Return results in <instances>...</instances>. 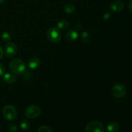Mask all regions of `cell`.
<instances>
[{"label":"cell","instance_id":"d4e9b609","mask_svg":"<svg viewBox=\"0 0 132 132\" xmlns=\"http://www.w3.org/2000/svg\"><path fill=\"white\" fill-rule=\"evenodd\" d=\"M5 2V0H0V5H1V4L4 3Z\"/></svg>","mask_w":132,"mask_h":132},{"label":"cell","instance_id":"ac0fdd59","mask_svg":"<svg viewBox=\"0 0 132 132\" xmlns=\"http://www.w3.org/2000/svg\"><path fill=\"white\" fill-rule=\"evenodd\" d=\"M37 132H52V130L50 128L47 126H42L39 128Z\"/></svg>","mask_w":132,"mask_h":132},{"label":"cell","instance_id":"d6986e66","mask_svg":"<svg viewBox=\"0 0 132 132\" xmlns=\"http://www.w3.org/2000/svg\"><path fill=\"white\" fill-rule=\"evenodd\" d=\"M9 130L10 132H16L18 130V127H17L16 125L14 123H10L8 126Z\"/></svg>","mask_w":132,"mask_h":132},{"label":"cell","instance_id":"cb8c5ba5","mask_svg":"<svg viewBox=\"0 0 132 132\" xmlns=\"http://www.w3.org/2000/svg\"><path fill=\"white\" fill-rule=\"evenodd\" d=\"M76 28H77V29H78V30L81 29V28H82V27H81V25L80 24H76Z\"/></svg>","mask_w":132,"mask_h":132},{"label":"cell","instance_id":"e0dca14e","mask_svg":"<svg viewBox=\"0 0 132 132\" xmlns=\"http://www.w3.org/2000/svg\"><path fill=\"white\" fill-rule=\"evenodd\" d=\"M1 39L5 42H9L11 40V36L8 32H3L1 35Z\"/></svg>","mask_w":132,"mask_h":132},{"label":"cell","instance_id":"9c48e42d","mask_svg":"<svg viewBox=\"0 0 132 132\" xmlns=\"http://www.w3.org/2000/svg\"><path fill=\"white\" fill-rule=\"evenodd\" d=\"M79 37L78 32L74 29H71L67 31L65 34V38L68 41H73L77 39Z\"/></svg>","mask_w":132,"mask_h":132},{"label":"cell","instance_id":"8992f818","mask_svg":"<svg viewBox=\"0 0 132 132\" xmlns=\"http://www.w3.org/2000/svg\"><path fill=\"white\" fill-rule=\"evenodd\" d=\"M3 113L5 118L9 121L14 120L17 117V111L15 107L12 105H6L4 107Z\"/></svg>","mask_w":132,"mask_h":132},{"label":"cell","instance_id":"44dd1931","mask_svg":"<svg viewBox=\"0 0 132 132\" xmlns=\"http://www.w3.org/2000/svg\"><path fill=\"white\" fill-rule=\"evenodd\" d=\"M111 18V15L110 13H106V14H105L104 15V16H103V19H104V20H108V19H110Z\"/></svg>","mask_w":132,"mask_h":132},{"label":"cell","instance_id":"277c9868","mask_svg":"<svg viewBox=\"0 0 132 132\" xmlns=\"http://www.w3.org/2000/svg\"><path fill=\"white\" fill-rule=\"evenodd\" d=\"M24 115L30 119H35L38 117L41 113V110L37 106L30 105L24 109Z\"/></svg>","mask_w":132,"mask_h":132},{"label":"cell","instance_id":"603a6c76","mask_svg":"<svg viewBox=\"0 0 132 132\" xmlns=\"http://www.w3.org/2000/svg\"><path fill=\"white\" fill-rule=\"evenodd\" d=\"M3 56V50L2 48L0 46V60L2 59Z\"/></svg>","mask_w":132,"mask_h":132},{"label":"cell","instance_id":"7a4b0ae2","mask_svg":"<svg viewBox=\"0 0 132 132\" xmlns=\"http://www.w3.org/2000/svg\"><path fill=\"white\" fill-rule=\"evenodd\" d=\"M46 37L48 39L53 43H59L61 40V33L60 30L56 27L49 28L46 32Z\"/></svg>","mask_w":132,"mask_h":132},{"label":"cell","instance_id":"7c38bea8","mask_svg":"<svg viewBox=\"0 0 132 132\" xmlns=\"http://www.w3.org/2000/svg\"><path fill=\"white\" fill-rule=\"evenodd\" d=\"M119 129V125L117 122H112L106 127V132H117Z\"/></svg>","mask_w":132,"mask_h":132},{"label":"cell","instance_id":"3957f363","mask_svg":"<svg viewBox=\"0 0 132 132\" xmlns=\"http://www.w3.org/2000/svg\"><path fill=\"white\" fill-rule=\"evenodd\" d=\"M85 132H104V125L100 121H92L86 126Z\"/></svg>","mask_w":132,"mask_h":132},{"label":"cell","instance_id":"4fadbf2b","mask_svg":"<svg viewBox=\"0 0 132 132\" xmlns=\"http://www.w3.org/2000/svg\"><path fill=\"white\" fill-rule=\"evenodd\" d=\"M68 27H69V22L65 19L59 21L56 25V28L59 30H67Z\"/></svg>","mask_w":132,"mask_h":132},{"label":"cell","instance_id":"52a82bcc","mask_svg":"<svg viewBox=\"0 0 132 132\" xmlns=\"http://www.w3.org/2000/svg\"><path fill=\"white\" fill-rule=\"evenodd\" d=\"M18 47L16 45L12 42H8L5 46L4 53L8 58H12L16 55Z\"/></svg>","mask_w":132,"mask_h":132},{"label":"cell","instance_id":"2e32d148","mask_svg":"<svg viewBox=\"0 0 132 132\" xmlns=\"http://www.w3.org/2000/svg\"><path fill=\"white\" fill-rule=\"evenodd\" d=\"M81 38L83 42L88 43L90 41V39H91V36H90L88 32L84 31V32L81 33Z\"/></svg>","mask_w":132,"mask_h":132},{"label":"cell","instance_id":"8fae6325","mask_svg":"<svg viewBox=\"0 0 132 132\" xmlns=\"http://www.w3.org/2000/svg\"><path fill=\"white\" fill-rule=\"evenodd\" d=\"M3 80L5 82L9 84H12L16 81L17 77L14 73H6L4 75Z\"/></svg>","mask_w":132,"mask_h":132},{"label":"cell","instance_id":"ba28073f","mask_svg":"<svg viewBox=\"0 0 132 132\" xmlns=\"http://www.w3.org/2000/svg\"><path fill=\"white\" fill-rule=\"evenodd\" d=\"M124 3L121 0H116L111 3L110 8L111 10L115 12H118L121 11L124 9Z\"/></svg>","mask_w":132,"mask_h":132},{"label":"cell","instance_id":"5bb4252c","mask_svg":"<svg viewBox=\"0 0 132 132\" xmlns=\"http://www.w3.org/2000/svg\"><path fill=\"white\" fill-rule=\"evenodd\" d=\"M76 10V7L72 3H68L64 6V11L67 14H73Z\"/></svg>","mask_w":132,"mask_h":132},{"label":"cell","instance_id":"5b68a950","mask_svg":"<svg viewBox=\"0 0 132 132\" xmlns=\"http://www.w3.org/2000/svg\"><path fill=\"white\" fill-rule=\"evenodd\" d=\"M127 89L125 85L122 83H117L113 86L112 92L113 96L117 98L123 97L126 94Z\"/></svg>","mask_w":132,"mask_h":132},{"label":"cell","instance_id":"7402d4cb","mask_svg":"<svg viewBox=\"0 0 132 132\" xmlns=\"http://www.w3.org/2000/svg\"><path fill=\"white\" fill-rule=\"evenodd\" d=\"M128 9L130 11V12L132 14V0L128 3Z\"/></svg>","mask_w":132,"mask_h":132},{"label":"cell","instance_id":"ffe728a7","mask_svg":"<svg viewBox=\"0 0 132 132\" xmlns=\"http://www.w3.org/2000/svg\"><path fill=\"white\" fill-rule=\"evenodd\" d=\"M5 72V67L3 64L0 63V76H3Z\"/></svg>","mask_w":132,"mask_h":132},{"label":"cell","instance_id":"9a60e30c","mask_svg":"<svg viewBox=\"0 0 132 132\" xmlns=\"http://www.w3.org/2000/svg\"><path fill=\"white\" fill-rule=\"evenodd\" d=\"M20 126L21 128L23 130H27L29 129L30 126V122L28 120L24 119H23L21 121Z\"/></svg>","mask_w":132,"mask_h":132},{"label":"cell","instance_id":"30bf717a","mask_svg":"<svg viewBox=\"0 0 132 132\" xmlns=\"http://www.w3.org/2000/svg\"><path fill=\"white\" fill-rule=\"evenodd\" d=\"M41 64V61L39 58L34 57L29 59L28 61V67L31 70L37 69Z\"/></svg>","mask_w":132,"mask_h":132},{"label":"cell","instance_id":"6da1fadb","mask_svg":"<svg viewBox=\"0 0 132 132\" xmlns=\"http://www.w3.org/2000/svg\"><path fill=\"white\" fill-rule=\"evenodd\" d=\"M9 67L12 73L17 75H21L24 73L27 70L25 63L19 58H15L10 61Z\"/></svg>","mask_w":132,"mask_h":132}]
</instances>
